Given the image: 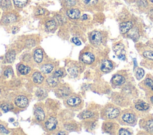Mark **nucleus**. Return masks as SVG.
Segmentation results:
<instances>
[{
    "instance_id": "1",
    "label": "nucleus",
    "mask_w": 153,
    "mask_h": 135,
    "mask_svg": "<svg viewBox=\"0 0 153 135\" xmlns=\"http://www.w3.org/2000/svg\"><path fill=\"white\" fill-rule=\"evenodd\" d=\"M120 109L113 105L106 107L103 112L105 117L108 119H114L117 118L120 115Z\"/></svg>"
},
{
    "instance_id": "2",
    "label": "nucleus",
    "mask_w": 153,
    "mask_h": 135,
    "mask_svg": "<svg viewBox=\"0 0 153 135\" xmlns=\"http://www.w3.org/2000/svg\"><path fill=\"white\" fill-rule=\"evenodd\" d=\"M121 119L124 122L127 124H133L136 122V117L133 113L130 112H126L123 114L121 116Z\"/></svg>"
},
{
    "instance_id": "3",
    "label": "nucleus",
    "mask_w": 153,
    "mask_h": 135,
    "mask_svg": "<svg viewBox=\"0 0 153 135\" xmlns=\"http://www.w3.org/2000/svg\"><path fill=\"white\" fill-rule=\"evenodd\" d=\"M102 40V34L97 31L91 33L90 36V41L94 45H99Z\"/></svg>"
},
{
    "instance_id": "4",
    "label": "nucleus",
    "mask_w": 153,
    "mask_h": 135,
    "mask_svg": "<svg viewBox=\"0 0 153 135\" xmlns=\"http://www.w3.org/2000/svg\"><path fill=\"white\" fill-rule=\"evenodd\" d=\"M133 23L131 21H128L126 22L121 23L120 25V30L121 33H126L130 31L133 27Z\"/></svg>"
},
{
    "instance_id": "5",
    "label": "nucleus",
    "mask_w": 153,
    "mask_h": 135,
    "mask_svg": "<svg viewBox=\"0 0 153 135\" xmlns=\"http://www.w3.org/2000/svg\"><path fill=\"white\" fill-rule=\"evenodd\" d=\"M112 67H113V64L112 62L109 60L105 59L102 62L100 69L102 71L107 73L110 71L112 69Z\"/></svg>"
},
{
    "instance_id": "6",
    "label": "nucleus",
    "mask_w": 153,
    "mask_h": 135,
    "mask_svg": "<svg viewBox=\"0 0 153 135\" xmlns=\"http://www.w3.org/2000/svg\"><path fill=\"white\" fill-rule=\"evenodd\" d=\"M27 99L24 96H19L15 99V103L20 108H24L27 104Z\"/></svg>"
},
{
    "instance_id": "7",
    "label": "nucleus",
    "mask_w": 153,
    "mask_h": 135,
    "mask_svg": "<svg viewBox=\"0 0 153 135\" xmlns=\"http://www.w3.org/2000/svg\"><path fill=\"white\" fill-rule=\"evenodd\" d=\"M126 79L124 76L120 74H115L112 78V83L115 86H120L124 83Z\"/></svg>"
},
{
    "instance_id": "8",
    "label": "nucleus",
    "mask_w": 153,
    "mask_h": 135,
    "mask_svg": "<svg viewBox=\"0 0 153 135\" xmlns=\"http://www.w3.org/2000/svg\"><path fill=\"white\" fill-rule=\"evenodd\" d=\"M81 61L86 64H91L94 61V56L90 52H85L81 56Z\"/></svg>"
},
{
    "instance_id": "9",
    "label": "nucleus",
    "mask_w": 153,
    "mask_h": 135,
    "mask_svg": "<svg viewBox=\"0 0 153 135\" xmlns=\"http://www.w3.org/2000/svg\"><path fill=\"white\" fill-rule=\"evenodd\" d=\"M66 14L72 19H77L80 16V11L77 8H71L67 11Z\"/></svg>"
},
{
    "instance_id": "10",
    "label": "nucleus",
    "mask_w": 153,
    "mask_h": 135,
    "mask_svg": "<svg viewBox=\"0 0 153 135\" xmlns=\"http://www.w3.org/2000/svg\"><path fill=\"white\" fill-rule=\"evenodd\" d=\"M57 120L54 117H50L45 123V127L49 130H53L56 128L57 125Z\"/></svg>"
},
{
    "instance_id": "11",
    "label": "nucleus",
    "mask_w": 153,
    "mask_h": 135,
    "mask_svg": "<svg viewBox=\"0 0 153 135\" xmlns=\"http://www.w3.org/2000/svg\"><path fill=\"white\" fill-rule=\"evenodd\" d=\"M135 108L139 111H146L149 108V105L148 103L140 101L135 103Z\"/></svg>"
},
{
    "instance_id": "12",
    "label": "nucleus",
    "mask_w": 153,
    "mask_h": 135,
    "mask_svg": "<svg viewBox=\"0 0 153 135\" xmlns=\"http://www.w3.org/2000/svg\"><path fill=\"white\" fill-rule=\"evenodd\" d=\"M33 58H34V60L38 63L41 62L42 61L43 54H42V51L41 49H38L35 51L33 54Z\"/></svg>"
},
{
    "instance_id": "13",
    "label": "nucleus",
    "mask_w": 153,
    "mask_h": 135,
    "mask_svg": "<svg viewBox=\"0 0 153 135\" xmlns=\"http://www.w3.org/2000/svg\"><path fill=\"white\" fill-rule=\"evenodd\" d=\"M35 116L38 121H42L45 118V114L41 108H37L35 110Z\"/></svg>"
},
{
    "instance_id": "14",
    "label": "nucleus",
    "mask_w": 153,
    "mask_h": 135,
    "mask_svg": "<svg viewBox=\"0 0 153 135\" xmlns=\"http://www.w3.org/2000/svg\"><path fill=\"white\" fill-rule=\"evenodd\" d=\"M80 102H81V99L79 98L75 97V96L71 97L67 101L68 104L72 106L78 105V104L80 103Z\"/></svg>"
},
{
    "instance_id": "15",
    "label": "nucleus",
    "mask_w": 153,
    "mask_h": 135,
    "mask_svg": "<svg viewBox=\"0 0 153 135\" xmlns=\"http://www.w3.org/2000/svg\"><path fill=\"white\" fill-rule=\"evenodd\" d=\"M32 79L34 83H37V84H40L44 80L43 76L41 75V74L39 72H36L33 73L32 76Z\"/></svg>"
},
{
    "instance_id": "16",
    "label": "nucleus",
    "mask_w": 153,
    "mask_h": 135,
    "mask_svg": "<svg viewBox=\"0 0 153 135\" xmlns=\"http://www.w3.org/2000/svg\"><path fill=\"white\" fill-rule=\"evenodd\" d=\"M47 82L48 84L50 86H51V87H55V86H56L58 84V83L59 82V80L58 79V77H54L53 76V77H49L47 80Z\"/></svg>"
},
{
    "instance_id": "17",
    "label": "nucleus",
    "mask_w": 153,
    "mask_h": 135,
    "mask_svg": "<svg viewBox=\"0 0 153 135\" xmlns=\"http://www.w3.org/2000/svg\"><path fill=\"white\" fill-rule=\"evenodd\" d=\"M16 20V17L13 14H9L4 16L3 21L5 23H11Z\"/></svg>"
},
{
    "instance_id": "18",
    "label": "nucleus",
    "mask_w": 153,
    "mask_h": 135,
    "mask_svg": "<svg viewBox=\"0 0 153 135\" xmlns=\"http://www.w3.org/2000/svg\"><path fill=\"white\" fill-rule=\"evenodd\" d=\"M18 70L20 73V74H22L23 75H25V74H27V73H29V72L30 70V68L28 66H26L23 64H20L18 67Z\"/></svg>"
},
{
    "instance_id": "19",
    "label": "nucleus",
    "mask_w": 153,
    "mask_h": 135,
    "mask_svg": "<svg viewBox=\"0 0 153 135\" xmlns=\"http://www.w3.org/2000/svg\"><path fill=\"white\" fill-rule=\"evenodd\" d=\"M103 128L105 129V131H106L107 133L111 132L115 128L114 124L111 122H107L106 123L104 124Z\"/></svg>"
},
{
    "instance_id": "20",
    "label": "nucleus",
    "mask_w": 153,
    "mask_h": 135,
    "mask_svg": "<svg viewBox=\"0 0 153 135\" xmlns=\"http://www.w3.org/2000/svg\"><path fill=\"white\" fill-rule=\"evenodd\" d=\"M145 86H146L149 90L153 92V81L149 78H146L143 81Z\"/></svg>"
},
{
    "instance_id": "21",
    "label": "nucleus",
    "mask_w": 153,
    "mask_h": 135,
    "mask_svg": "<svg viewBox=\"0 0 153 135\" xmlns=\"http://www.w3.org/2000/svg\"><path fill=\"white\" fill-rule=\"evenodd\" d=\"M145 128L150 133H153V120H149L145 125Z\"/></svg>"
},
{
    "instance_id": "22",
    "label": "nucleus",
    "mask_w": 153,
    "mask_h": 135,
    "mask_svg": "<svg viewBox=\"0 0 153 135\" xmlns=\"http://www.w3.org/2000/svg\"><path fill=\"white\" fill-rule=\"evenodd\" d=\"M15 52L14 51H10L8 52L5 56V58L7 62H12L15 59Z\"/></svg>"
},
{
    "instance_id": "23",
    "label": "nucleus",
    "mask_w": 153,
    "mask_h": 135,
    "mask_svg": "<svg viewBox=\"0 0 153 135\" xmlns=\"http://www.w3.org/2000/svg\"><path fill=\"white\" fill-rule=\"evenodd\" d=\"M53 68V66L51 64H45L42 65L41 70L44 73H49L52 71Z\"/></svg>"
},
{
    "instance_id": "24",
    "label": "nucleus",
    "mask_w": 153,
    "mask_h": 135,
    "mask_svg": "<svg viewBox=\"0 0 153 135\" xmlns=\"http://www.w3.org/2000/svg\"><path fill=\"white\" fill-rule=\"evenodd\" d=\"M56 27V22L54 20H50L45 24V27L48 31H51L54 29Z\"/></svg>"
},
{
    "instance_id": "25",
    "label": "nucleus",
    "mask_w": 153,
    "mask_h": 135,
    "mask_svg": "<svg viewBox=\"0 0 153 135\" xmlns=\"http://www.w3.org/2000/svg\"><path fill=\"white\" fill-rule=\"evenodd\" d=\"M10 0H0V7L3 9H7L10 6Z\"/></svg>"
},
{
    "instance_id": "26",
    "label": "nucleus",
    "mask_w": 153,
    "mask_h": 135,
    "mask_svg": "<svg viewBox=\"0 0 153 135\" xmlns=\"http://www.w3.org/2000/svg\"><path fill=\"white\" fill-rule=\"evenodd\" d=\"M143 56L151 61H153V51H145L143 52Z\"/></svg>"
},
{
    "instance_id": "27",
    "label": "nucleus",
    "mask_w": 153,
    "mask_h": 135,
    "mask_svg": "<svg viewBox=\"0 0 153 135\" xmlns=\"http://www.w3.org/2000/svg\"><path fill=\"white\" fill-rule=\"evenodd\" d=\"M144 75V71L141 68H138L136 71V76L137 80L141 79Z\"/></svg>"
},
{
    "instance_id": "28",
    "label": "nucleus",
    "mask_w": 153,
    "mask_h": 135,
    "mask_svg": "<svg viewBox=\"0 0 153 135\" xmlns=\"http://www.w3.org/2000/svg\"><path fill=\"white\" fill-rule=\"evenodd\" d=\"M14 4L18 7H23L25 6L27 0H13Z\"/></svg>"
},
{
    "instance_id": "29",
    "label": "nucleus",
    "mask_w": 153,
    "mask_h": 135,
    "mask_svg": "<svg viewBox=\"0 0 153 135\" xmlns=\"http://www.w3.org/2000/svg\"><path fill=\"white\" fill-rule=\"evenodd\" d=\"M93 116V114L91 112L88 111H84L81 115V117L82 118H88Z\"/></svg>"
},
{
    "instance_id": "30",
    "label": "nucleus",
    "mask_w": 153,
    "mask_h": 135,
    "mask_svg": "<svg viewBox=\"0 0 153 135\" xmlns=\"http://www.w3.org/2000/svg\"><path fill=\"white\" fill-rule=\"evenodd\" d=\"M82 2L87 5H93L97 2V0H82Z\"/></svg>"
},
{
    "instance_id": "31",
    "label": "nucleus",
    "mask_w": 153,
    "mask_h": 135,
    "mask_svg": "<svg viewBox=\"0 0 153 135\" xmlns=\"http://www.w3.org/2000/svg\"><path fill=\"white\" fill-rule=\"evenodd\" d=\"M118 133H119V134H121V135H128V134H131L129 132V131H128L127 130L124 129V128H120L119 130Z\"/></svg>"
},
{
    "instance_id": "32",
    "label": "nucleus",
    "mask_w": 153,
    "mask_h": 135,
    "mask_svg": "<svg viewBox=\"0 0 153 135\" xmlns=\"http://www.w3.org/2000/svg\"><path fill=\"white\" fill-rule=\"evenodd\" d=\"M63 75V72L62 70H57L56 71H55L53 73V76L54 77H61Z\"/></svg>"
},
{
    "instance_id": "33",
    "label": "nucleus",
    "mask_w": 153,
    "mask_h": 135,
    "mask_svg": "<svg viewBox=\"0 0 153 135\" xmlns=\"http://www.w3.org/2000/svg\"><path fill=\"white\" fill-rule=\"evenodd\" d=\"M59 93L60 94L61 96H66L67 95H68V89H66L65 88H63V89H60L59 90Z\"/></svg>"
},
{
    "instance_id": "34",
    "label": "nucleus",
    "mask_w": 153,
    "mask_h": 135,
    "mask_svg": "<svg viewBox=\"0 0 153 135\" xmlns=\"http://www.w3.org/2000/svg\"><path fill=\"white\" fill-rule=\"evenodd\" d=\"M75 0H65V4L68 7H72L75 5Z\"/></svg>"
},
{
    "instance_id": "35",
    "label": "nucleus",
    "mask_w": 153,
    "mask_h": 135,
    "mask_svg": "<svg viewBox=\"0 0 153 135\" xmlns=\"http://www.w3.org/2000/svg\"><path fill=\"white\" fill-rule=\"evenodd\" d=\"M1 108H2V109L5 112L8 111L9 109H10L9 105H8V104H7V103H4V104L1 105Z\"/></svg>"
},
{
    "instance_id": "36",
    "label": "nucleus",
    "mask_w": 153,
    "mask_h": 135,
    "mask_svg": "<svg viewBox=\"0 0 153 135\" xmlns=\"http://www.w3.org/2000/svg\"><path fill=\"white\" fill-rule=\"evenodd\" d=\"M72 42L73 43H75V45H80L81 44L80 40L78 39V38H77V37H73V38L72 39Z\"/></svg>"
},
{
    "instance_id": "37",
    "label": "nucleus",
    "mask_w": 153,
    "mask_h": 135,
    "mask_svg": "<svg viewBox=\"0 0 153 135\" xmlns=\"http://www.w3.org/2000/svg\"><path fill=\"white\" fill-rule=\"evenodd\" d=\"M139 5L142 7H145L148 5V2L146 0H140L139 1Z\"/></svg>"
},
{
    "instance_id": "38",
    "label": "nucleus",
    "mask_w": 153,
    "mask_h": 135,
    "mask_svg": "<svg viewBox=\"0 0 153 135\" xmlns=\"http://www.w3.org/2000/svg\"><path fill=\"white\" fill-rule=\"evenodd\" d=\"M45 12V10L42 8H39L37 10V11H36V15H41V14H44Z\"/></svg>"
},
{
    "instance_id": "39",
    "label": "nucleus",
    "mask_w": 153,
    "mask_h": 135,
    "mask_svg": "<svg viewBox=\"0 0 153 135\" xmlns=\"http://www.w3.org/2000/svg\"><path fill=\"white\" fill-rule=\"evenodd\" d=\"M0 131L5 134H8L9 133L8 131H7L2 125H0Z\"/></svg>"
},
{
    "instance_id": "40",
    "label": "nucleus",
    "mask_w": 153,
    "mask_h": 135,
    "mask_svg": "<svg viewBox=\"0 0 153 135\" xmlns=\"http://www.w3.org/2000/svg\"><path fill=\"white\" fill-rule=\"evenodd\" d=\"M11 73H12V72H11V70H6L4 72V74L7 77H8L10 76V74H11Z\"/></svg>"
},
{
    "instance_id": "41",
    "label": "nucleus",
    "mask_w": 153,
    "mask_h": 135,
    "mask_svg": "<svg viewBox=\"0 0 153 135\" xmlns=\"http://www.w3.org/2000/svg\"><path fill=\"white\" fill-rule=\"evenodd\" d=\"M81 18H82V20H86V19H87V15L86 14H84V15H82V16L81 17Z\"/></svg>"
},
{
    "instance_id": "42",
    "label": "nucleus",
    "mask_w": 153,
    "mask_h": 135,
    "mask_svg": "<svg viewBox=\"0 0 153 135\" xmlns=\"http://www.w3.org/2000/svg\"><path fill=\"white\" fill-rule=\"evenodd\" d=\"M150 101H151V103L153 105V96H152L150 98Z\"/></svg>"
},
{
    "instance_id": "43",
    "label": "nucleus",
    "mask_w": 153,
    "mask_h": 135,
    "mask_svg": "<svg viewBox=\"0 0 153 135\" xmlns=\"http://www.w3.org/2000/svg\"><path fill=\"white\" fill-rule=\"evenodd\" d=\"M65 133L63 132V133H58V134H65Z\"/></svg>"
},
{
    "instance_id": "44",
    "label": "nucleus",
    "mask_w": 153,
    "mask_h": 135,
    "mask_svg": "<svg viewBox=\"0 0 153 135\" xmlns=\"http://www.w3.org/2000/svg\"><path fill=\"white\" fill-rule=\"evenodd\" d=\"M150 1H151V2H152L153 3V0H150Z\"/></svg>"
}]
</instances>
